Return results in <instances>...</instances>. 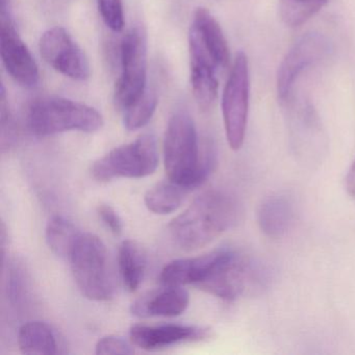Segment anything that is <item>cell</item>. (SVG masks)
<instances>
[{
	"label": "cell",
	"mask_w": 355,
	"mask_h": 355,
	"mask_svg": "<svg viewBox=\"0 0 355 355\" xmlns=\"http://www.w3.org/2000/svg\"><path fill=\"white\" fill-rule=\"evenodd\" d=\"M331 43L320 33H307L295 42L280 64L277 73L278 101L286 105L294 96L297 80L331 53Z\"/></svg>",
	"instance_id": "9c48e42d"
},
{
	"label": "cell",
	"mask_w": 355,
	"mask_h": 355,
	"mask_svg": "<svg viewBox=\"0 0 355 355\" xmlns=\"http://www.w3.org/2000/svg\"><path fill=\"white\" fill-rule=\"evenodd\" d=\"M294 218L292 202L284 195H273L266 199L259 211L261 232L272 239H279L288 232Z\"/></svg>",
	"instance_id": "e0dca14e"
},
{
	"label": "cell",
	"mask_w": 355,
	"mask_h": 355,
	"mask_svg": "<svg viewBox=\"0 0 355 355\" xmlns=\"http://www.w3.org/2000/svg\"><path fill=\"white\" fill-rule=\"evenodd\" d=\"M239 216L238 203L230 195L221 191H207L172 220L170 236L182 250H197L232 228Z\"/></svg>",
	"instance_id": "7a4b0ae2"
},
{
	"label": "cell",
	"mask_w": 355,
	"mask_h": 355,
	"mask_svg": "<svg viewBox=\"0 0 355 355\" xmlns=\"http://www.w3.org/2000/svg\"><path fill=\"white\" fill-rule=\"evenodd\" d=\"M68 261L74 280L87 298L95 301L113 298L115 282L109 253L98 236L80 234Z\"/></svg>",
	"instance_id": "5b68a950"
},
{
	"label": "cell",
	"mask_w": 355,
	"mask_h": 355,
	"mask_svg": "<svg viewBox=\"0 0 355 355\" xmlns=\"http://www.w3.org/2000/svg\"><path fill=\"white\" fill-rule=\"evenodd\" d=\"M146 263V254L138 243L132 240L122 243L119 248V271L126 290L135 292L140 286Z\"/></svg>",
	"instance_id": "d6986e66"
},
{
	"label": "cell",
	"mask_w": 355,
	"mask_h": 355,
	"mask_svg": "<svg viewBox=\"0 0 355 355\" xmlns=\"http://www.w3.org/2000/svg\"><path fill=\"white\" fill-rule=\"evenodd\" d=\"M39 49L44 61L66 78L78 82L90 78L88 58L65 28L55 26L47 30L41 36Z\"/></svg>",
	"instance_id": "30bf717a"
},
{
	"label": "cell",
	"mask_w": 355,
	"mask_h": 355,
	"mask_svg": "<svg viewBox=\"0 0 355 355\" xmlns=\"http://www.w3.org/2000/svg\"><path fill=\"white\" fill-rule=\"evenodd\" d=\"M164 157L169 180L187 191L201 186L213 173L217 162L215 145L211 141H205L200 150L194 121L182 109L176 111L168 122Z\"/></svg>",
	"instance_id": "6da1fadb"
},
{
	"label": "cell",
	"mask_w": 355,
	"mask_h": 355,
	"mask_svg": "<svg viewBox=\"0 0 355 355\" xmlns=\"http://www.w3.org/2000/svg\"><path fill=\"white\" fill-rule=\"evenodd\" d=\"M0 107H1V146L3 149L11 146L16 139L15 122L12 117L7 103L5 87L1 86V96H0Z\"/></svg>",
	"instance_id": "d4e9b609"
},
{
	"label": "cell",
	"mask_w": 355,
	"mask_h": 355,
	"mask_svg": "<svg viewBox=\"0 0 355 355\" xmlns=\"http://www.w3.org/2000/svg\"><path fill=\"white\" fill-rule=\"evenodd\" d=\"M189 39L198 43L215 62L219 69L230 64V53L227 41L219 22L205 8H198L193 15Z\"/></svg>",
	"instance_id": "9a60e30c"
},
{
	"label": "cell",
	"mask_w": 355,
	"mask_h": 355,
	"mask_svg": "<svg viewBox=\"0 0 355 355\" xmlns=\"http://www.w3.org/2000/svg\"><path fill=\"white\" fill-rule=\"evenodd\" d=\"M96 354H134V349L120 336H103L97 342Z\"/></svg>",
	"instance_id": "484cf974"
},
{
	"label": "cell",
	"mask_w": 355,
	"mask_h": 355,
	"mask_svg": "<svg viewBox=\"0 0 355 355\" xmlns=\"http://www.w3.org/2000/svg\"><path fill=\"white\" fill-rule=\"evenodd\" d=\"M346 188L349 195L355 199V161L349 170L348 175L346 178Z\"/></svg>",
	"instance_id": "83f0119b"
},
{
	"label": "cell",
	"mask_w": 355,
	"mask_h": 355,
	"mask_svg": "<svg viewBox=\"0 0 355 355\" xmlns=\"http://www.w3.org/2000/svg\"><path fill=\"white\" fill-rule=\"evenodd\" d=\"M265 270L250 257L232 249L211 251V259L197 288L224 300L254 295L265 288Z\"/></svg>",
	"instance_id": "3957f363"
},
{
	"label": "cell",
	"mask_w": 355,
	"mask_h": 355,
	"mask_svg": "<svg viewBox=\"0 0 355 355\" xmlns=\"http://www.w3.org/2000/svg\"><path fill=\"white\" fill-rule=\"evenodd\" d=\"M0 41L1 60L11 78L24 88L38 87L40 83L38 65L20 38L10 11H0Z\"/></svg>",
	"instance_id": "8fae6325"
},
{
	"label": "cell",
	"mask_w": 355,
	"mask_h": 355,
	"mask_svg": "<svg viewBox=\"0 0 355 355\" xmlns=\"http://www.w3.org/2000/svg\"><path fill=\"white\" fill-rule=\"evenodd\" d=\"M328 0H280V18L286 26L299 28L319 13Z\"/></svg>",
	"instance_id": "7402d4cb"
},
{
	"label": "cell",
	"mask_w": 355,
	"mask_h": 355,
	"mask_svg": "<svg viewBox=\"0 0 355 355\" xmlns=\"http://www.w3.org/2000/svg\"><path fill=\"white\" fill-rule=\"evenodd\" d=\"M26 122L33 134L39 137L61 132H94L103 125V118L94 107L58 96L41 97L31 103Z\"/></svg>",
	"instance_id": "277c9868"
},
{
	"label": "cell",
	"mask_w": 355,
	"mask_h": 355,
	"mask_svg": "<svg viewBox=\"0 0 355 355\" xmlns=\"http://www.w3.org/2000/svg\"><path fill=\"white\" fill-rule=\"evenodd\" d=\"M190 59L193 94L201 109H211L217 99L218 80L216 72L219 68L200 49H190Z\"/></svg>",
	"instance_id": "2e32d148"
},
{
	"label": "cell",
	"mask_w": 355,
	"mask_h": 355,
	"mask_svg": "<svg viewBox=\"0 0 355 355\" xmlns=\"http://www.w3.org/2000/svg\"><path fill=\"white\" fill-rule=\"evenodd\" d=\"M284 107L290 111L291 140L295 155L309 165L320 163L323 155V132L311 103L296 105L294 101H290Z\"/></svg>",
	"instance_id": "7c38bea8"
},
{
	"label": "cell",
	"mask_w": 355,
	"mask_h": 355,
	"mask_svg": "<svg viewBox=\"0 0 355 355\" xmlns=\"http://www.w3.org/2000/svg\"><path fill=\"white\" fill-rule=\"evenodd\" d=\"M159 165L157 141L143 135L135 142L122 145L93 164L91 173L101 182L115 178H142L155 173Z\"/></svg>",
	"instance_id": "8992f818"
},
{
	"label": "cell",
	"mask_w": 355,
	"mask_h": 355,
	"mask_svg": "<svg viewBox=\"0 0 355 355\" xmlns=\"http://www.w3.org/2000/svg\"><path fill=\"white\" fill-rule=\"evenodd\" d=\"M99 13L105 26L119 33L124 28V11L122 0H97Z\"/></svg>",
	"instance_id": "cb8c5ba5"
},
{
	"label": "cell",
	"mask_w": 355,
	"mask_h": 355,
	"mask_svg": "<svg viewBox=\"0 0 355 355\" xmlns=\"http://www.w3.org/2000/svg\"><path fill=\"white\" fill-rule=\"evenodd\" d=\"M80 234L82 232L67 218L55 216L47 223V245L57 257L68 259Z\"/></svg>",
	"instance_id": "44dd1931"
},
{
	"label": "cell",
	"mask_w": 355,
	"mask_h": 355,
	"mask_svg": "<svg viewBox=\"0 0 355 355\" xmlns=\"http://www.w3.org/2000/svg\"><path fill=\"white\" fill-rule=\"evenodd\" d=\"M188 192L186 189L171 180L159 182L145 195V205L153 213L168 215L180 207Z\"/></svg>",
	"instance_id": "ffe728a7"
},
{
	"label": "cell",
	"mask_w": 355,
	"mask_h": 355,
	"mask_svg": "<svg viewBox=\"0 0 355 355\" xmlns=\"http://www.w3.org/2000/svg\"><path fill=\"white\" fill-rule=\"evenodd\" d=\"M190 304L188 291L180 286H164L137 299L130 311L139 318L178 317Z\"/></svg>",
	"instance_id": "5bb4252c"
},
{
	"label": "cell",
	"mask_w": 355,
	"mask_h": 355,
	"mask_svg": "<svg viewBox=\"0 0 355 355\" xmlns=\"http://www.w3.org/2000/svg\"><path fill=\"white\" fill-rule=\"evenodd\" d=\"M18 345L24 354H57L58 342L53 330L42 322H28L18 334Z\"/></svg>",
	"instance_id": "ac0fdd59"
},
{
	"label": "cell",
	"mask_w": 355,
	"mask_h": 355,
	"mask_svg": "<svg viewBox=\"0 0 355 355\" xmlns=\"http://www.w3.org/2000/svg\"><path fill=\"white\" fill-rule=\"evenodd\" d=\"M121 74L116 84V105L125 111L147 91V40L141 26L130 28L120 45Z\"/></svg>",
	"instance_id": "52a82bcc"
},
{
	"label": "cell",
	"mask_w": 355,
	"mask_h": 355,
	"mask_svg": "<svg viewBox=\"0 0 355 355\" xmlns=\"http://www.w3.org/2000/svg\"><path fill=\"white\" fill-rule=\"evenodd\" d=\"M97 214H98L103 223L107 226V230H110L112 234H115V236H121L122 232H123V224H122L121 218L111 205L101 203L97 207Z\"/></svg>",
	"instance_id": "4316f807"
},
{
	"label": "cell",
	"mask_w": 355,
	"mask_h": 355,
	"mask_svg": "<svg viewBox=\"0 0 355 355\" xmlns=\"http://www.w3.org/2000/svg\"><path fill=\"white\" fill-rule=\"evenodd\" d=\"M250 74L248 58L240 51L234 59L222 97L226 138L232 150L243 146L248 120Z\"/></svg>",
	"instance_id": "ba28073f"
},
{
	"label": "cell",
	"mask_w": 355,
	"mask_h": 355,
	"mask_svg": "<svg viewBox=\"0 0 355 355\" xmlns=\"http://www.w3.org/2000/svg\"><path fill=\"white\" fill-rule=\"evenodd\" d=\"M211 336V331L209 328L178 324H138L130 330L132 344L147 351L161 350L182 343L200 342Z\"/></svg>",
	"instance_id": "4fadbf2b"
},
{
	"label": "cell",
	"mask_w": 355,
	"mask_h": 355,
	"mask_svg": "<svg viewBox=\"0 0 355 355\" xmlns=\"http://www.w3.org/2000/svg\"><path fill=\"white\" fill-rule=\"evenodd\" d=\"M157 107V93L153 89H147L137 103L123 111L124 128L130 132L140 130L150 121Z\"/></svg>",
	"instance_id": "603a6c76"
}]
</instances>
